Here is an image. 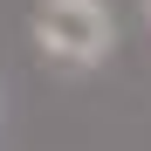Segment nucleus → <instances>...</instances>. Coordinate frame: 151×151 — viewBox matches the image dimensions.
Segmentation results:
<instances>
[{
  "mask_svg": "<svg viewBox=\"0 0 151 151\" xmlns=\"http://www.w3.org/2000/svg\"><path fill=\"white\" fill-rule=\"evenodd\" d=\"M28 35L41 48V62H55V69H103L117 55V14L103 7V0H41L35 21H28Z\"/></svg>",
  "mask_w": 151,
  "mask_h": 151,
  "instance_id": "obj_1",
  "label": "nucleus"
},
{
  "mask_svg": "<svg viewBox=\"0 0 151 151\" xmlns=\"http://www.w3.org/2000/svg\"><path fill=\"white\" fill-rule=\"evenodd\" d=\"M144 21H151V0H144Z\"/></svg>",
  "mask_w": 151,
  "mask_h": 151,
  "instance_id": "obj_2",
  "label": "nucleus"
}]
</instances>
